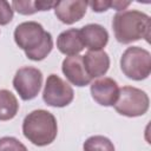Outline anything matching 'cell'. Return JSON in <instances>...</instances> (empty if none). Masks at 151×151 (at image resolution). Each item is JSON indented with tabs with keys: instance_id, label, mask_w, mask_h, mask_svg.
<instances>
[{
	"instance_id": "1",
	"label": "cell",
	"mask_w": 151,
	"mask_h": 151,
	"mask_svg": "<svg viewBox=\"0 0 151 151\" xmlns=\"http://www.w3.org/2000/svg\"><path fill=\"white\" fill-rule=\"evenodd\" d=\"M15 44L25 51L26 57L33 61L44 60L53 48V39L50 32L37 21H25L14 29Z\"/></svg>"
},
{
	"instance_id": "2",
	"label": "cell",
	"mask_w": 151,
	"mask_h": 151,
	"mask_svg": "<svg viewBox=\"0 0 151 151\" xmlns=\"http://www.w3.org/2000/svg\"><path fill=\"white\" fill-rule=\"evenodd\" d=\"M112 29L114 38L120 44H131L145 39L150 42L151 19L137 9H126L117 12L112 19Z\"/></svg>"
},
{
	"instance_id": "3",
	"label": "cell",
	"mask_w": 151,
	"mask_h": 151,
	"mask_svg": "<svg viewBox=\"0 0 151 151\" xmlns=\"http://www.w3.org/2000/svg\"><path fill=\"white\" fill-rule=\"evenodd\" d=\"M22 133L37 146L50 145L57 138V119L46 110H34L24 118Z\"/></svg>"
},
{
	"instance_id": "4",
	"label": "cell",
	"mask_w": 151,
	"mask_h": 151,
	"mask_svg": "<svg viewBox=\"0 0 151 151\" xmlns=\"http://www.w3.org/2000/svg\"><path fill=\"white\" fill-rule=\"evenodd\" d=\"M123 73L132 80H144L151 73V54L139 46L127 47L120 58Z\"/></svg>"
},
{
	"instance_id": "5",
	"label": "cell",
	"mask_w": 151,
	"mask_h": 151,
	"mask_svg": "<svg viewBox=\"0 0 151 151\" xmlns=\"http://www.w3.org/2000/svg\"><path fill=\"white\" fill-rule=\"evenodd\" d=\"M114 110L125 117H140L145 114L150 106V99L146 92L133 86H123L119 88V94Z\"/></svg>"
},
{
	"instance_id": "6",
	"label": "cell",
	"mask_w": 151,
	"mask_h": 151,
	"mask_svg": "<svg viewBox=\"0 0 151 151\" xmlns=\"http://www.w3.org/2000/svg\"><path fill=\"white\" fill-rule=\"evenodd\" d=\"M74 98L73 88L59 76L52 73L47 77L42 91V100L52 107H65Z\"/></svg>"
},
{
	"instance_id": "7",
	"label": "cell",
	"mask_w": 151,
	"mask_h": 151,
	"mask_svg": "<svg viewBox=\"0 0 151 151\" xmlns=\"http://www.w3.org/2000/svg\"><path fill=\"white\" fill-rule=\"evenodd\" d=\"M42 85V73L40 70L25 66L19 68L13 78V86L22 100L34 99Z\"/></svg>"
},
{
	"instance_id": "8",
	"label": "cell",
	"mask_w": 151,
	"mask_h": 151,
	"mask_svg": "<svg viewBox=\"0 0 151 151\" xmlns=\"http://www.w3.org/2000/svg\"><path fill=\"white\" fill-rule=\"evenodd\" d=\"M91 96L101 106H113L118 99L119 87L112 78H99L91 84Z\"/></svg>"
},
{
	"instance_id": "9",
	"label": "cell",
	"mask_w": 151,
	"mask_h": 151,
	"mask_svg": "<svg viewBox=\"0 0 151 151\" xmlns=\"http://www.w3.org/2000/svg\"><path fill=\"white\" fill-rule=\"evenodd\" d=\"M55 17L66 25H72L83 19L86 14L87 1L85 0H61L54 5Z\"/></svg>"
},
{
	"instance_id": "10",
	"label": "cell",
	"mask_w": 151,
	"mask_h": 151,
	"mask_svg": "<svg viewBox=\"0 0 151 151\" xmlns=\"http://www.w3.org/2000/svg\"><path fill=\"white\" fill-rule=\"evenodd\" d=\"M61 71L64 76L67 78V80L78 87L86 86L92 80L86 73V70L83 63V55H79V54L66 57L63 60Z\"/></svg>"
},
{
	"instance_id": "11",
	"label": "cell",
	"mask_w": 151,
	"mask_h": 151,
	"mask_svg": "<svg viewBox=\"0 0 151 151\" xmlns=\"http://www.w3.org/2000/svg\"><path fill=\"white\" fill-rule=\"evenodd\" d=\"M80 39L88 51H100L109 42V33L105 27L98 24H88L79 29Z\"/></svg>"
},
{
	"instance_id": "12",
	"label": "cell",
	"mask_w": 151,
	"mask_h": 151,
	"mask_svg": "<svg viewBox=\"0 0 151 151\" xmlns=\"http://www.w3.org/2000/svg\"><path fill=\"white\" fill-rule=\"evenodd\" d=\"M83 63L86 70V73L91 79L99 78L104 76L110 67V57L109 54L100 51H87L85 55H83Z\"/></svg>"
},
{
	"instance_id": "13",
	"label": "cell",
	"mask_w": 151,
	"mask_h": 151,
	"mask_svg": "<svg viewBox=\"0 0 151 151\" xmlns=\"http://www.w3.org/2000/svg\"><path fill=\"white\" fill-rule=\"evenodd\" d=\"M57 47L60 53L67 57L78 55L84 50L79 29L70 28V29L63 31L57 38Z\"/></svg>"
},
{
	"instance_id": "14",
	"label": "cell",
	"mask_w": 151,
	"mask_h": 151,
	"mask_svg": "<svg viewBox=\"0 0 151 151\" xmlns=\"http://www.w3.org/2000/svg\"><path fill=\"white\" fill-rule=\"evenodd\" d=\"M19 111L15 96L8 90H0V120L13 119Z\"/></svg>"
},
{
	"instance_id": "15",
	"label": "cell",
	"mask_w": 151,
	"mask_h": 151,
	"mask_svg": "<svg viewBox=\"0 0 151 151\" xmlns=\"http://www.w3.org/2000/svg\"><path fill=\"white\" fill-rule=\"evenodd\" d=\"M84 151H114L113 143L104 136L88 137L83 145Z\"/></svg>"
},
{
	"instance_id": "16",
	"label": "cell",
	"mask_w": 151,
	"mask_h": 151,
	"mask_svg": "<svg viewBox=\"0 0 151 151\" xmlns=\"http://www.w3.org/2000/svg\"><path fill=\"white\" fill-rule=\"evenodd\" d=\"M11 6L14 11L22 15H31L38 12L35 7V1L32 0H13Z\"/></svg>"
},
{
	"instance_id": "17",
	"label": "cell",
	"mask_w": 151,
	"mask_h": 151,
	"mask_svg": "<svg viewBox=\"0 0 151 151\" xmlns=\"http://www.w3.org/2000/svg\"><path fill=\"white\" fill-rule=\"evenodd\" d=\"M0 151H28L27 147L14 137L0 138Z\"/></svg>"
},
{
	"instance_id": "18",
	"label": "cell",
	"mask_w": 151,
	"mask_h": 151,
	"mask_svg": "<svg viewBox=\"0 0 151 151\" xmlns=\"http://www.w3.org/2000/svg\"><path fill=\"white\" fill-rule=\"evenodd\" d=\"M13 19V8L9 2L0 0V25H7Z\"/></svg>"
},
{
	"instance_id": "19",
	"label": "cell",
	"mask_w": 151,
	"mask_h": 151,
	"mask_svg": "<svg viewBox=\"0 0 151 151\" xmlns=\"http://www.w3.org/2000/svg\"><path fill=\"white\" fill-rule=\"evenodd\" d=\"M87 6H91L93 12L101 13L111 8V1L110 0H96V1H90L87 2Z\"/></svg>"
},
{
	"instance_id": "20",
	"label": "cell",
	"mask_w": 151,
	"mask_h": 151,
	"mask_svg": "<svg viewBox=\"0 0 151 151\" xmlns=\"http://www.w3.org/2000/svg\"><path fill=\"white\" fill-rule=\"evenodd\" d=\"M55 5L54 1H45V0H35V7L37 11H48L51 8H53Z\"/></svg>"
},
{
	"instance_id": "21",
	"label": "cell",
	"mask_w": 151,
	"mask_h": 151,
	"mask_svg": "<svg viewBox=\"0 0 151 151\" xmlns=\"http://www.w3.org/2000/svg\"><path fill=\"white\" fill-rule=\"evenodd\" d=\"M130 5H131V1H120V0H113V1H111V7H113L118 12H122L123 9H125Z\"/></svg>"
}]
</instances>
